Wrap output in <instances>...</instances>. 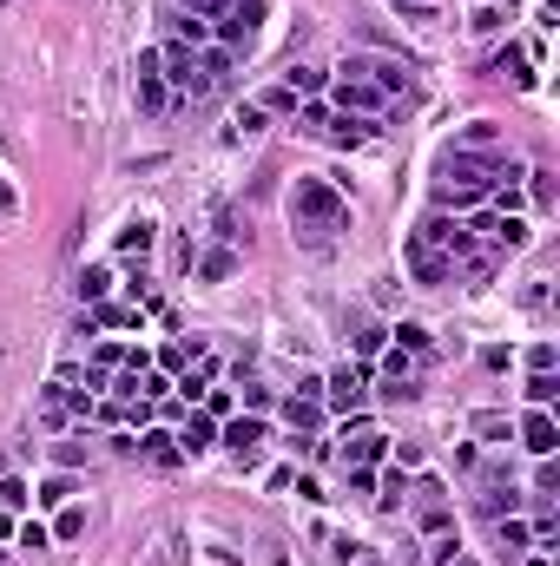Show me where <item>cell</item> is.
<instances>
[{"label":"cell","instance_id":"1","mask_svg":"<svg viewBox=\"0 0 560 566\" xmlns=\"http://www.w3.org/2000/svg\"><path fill=\"white\" fill-rule=\"evenodd\" d=\"M290 224H297V231H343V224H350V205L336 198L330 178H297V191H290Z\"/></svg>","mask_w":560,"mask_h":566},{"label":"cell","instance_id":"2","mask_svg":"<svg viewBox=\"0 0 560 566\" xmlns=\"http://www.w3.org/2000/svg\"><path fill=\"white\" fill-rule=\"evenodd\" d=\"M343 73L350 79H369V86H376V93L383 99H409V86H416V66L409 60H363V53H350V60H343Z\"/></svg>","mask_w":560,"mask_h":566},{"label":"cell","instance_id":"3","mask_svg":"<svg viewBox=\"0 0 560 566\" xmlns=\"http://www.w3.org/2000/svg\"><path fill=\"white\" fill-rule=\"evenodd\" d=\"M257 27H264V0H231L218 20V47L224 53H251L257 47Z\"/></svg>","mask_w":560,"mask_h":566},{"label":"cell","instance_id":"4","mask_svg":"<svg viewBox=\"0 0 560 566\" xmlns=\"http://www.w3.org/2000/svg\"><path fill=\"white\" fill-rule=\"evenodd\" d=\"M343 468H376V461H389V435L376 422H356V428H343Z\"/></svg>","mask_w":560,"mask_h":566},{"label":"cell","instance_id":"5","mask_svg":"<svg viewBox=\"0 0 560 566\" xmlns=\"http://www.w3.org/2000/svg\"><path fill=\"white\" fill-rule=\"evenodd\" d=\"M323 402H330V409H343V415H356V409L369 402V369L343 362L336 376H323Z\"/></svg>","mask_w":560,"mask_h":566},{"label":"cell","instance_id":"6","mask_svg":"<svg viewBox=\"0 0 560 566\" xmlns=\"http://www.w3.org/2000/svg\"><path fill=\"white\" fill-rule=\"evenodd\" d=\"M402 264H409V277H416V283H442L448 270H455V257H442L435 244H422V237L409 231V244H402Z\"/></svg>","mask_w":560,"mask_h":566},{"label":"cell","instance_id":"7","mask_svg":"<svg viewBox=\"0 0 560 566\" xmlns=\"http://www.w3.org/2000/svg\"><path fill=\"white\" fill-rule=\"evenodd\" d=\"M336 112H356V119H369V112H383L389 106V99L383 93H376V86H369V79H350V73H343V79H336Z\"/></svg>","mask_w":560,"mask_h":566},{"label":"cell","instance_id":"8","mask_svg":"<svg viewBox=\"0 0 560 566\" xmlns=\"http://www.w3.org/2000/svg\"><path fill=\"white\" fill-rule=\"evenodd\" d=\"M514 435H521V448H528V455H554V448H560V422L547 409H528Z\"/></svg>","mask_w":560,"mask_h":566},{"label":"cell","instance_id":"9","mask_svg":"<svg viewBox=\"0 0 560 566\" xmlns=\"http://www.w3.org/2000/svg\"><path fill=\"white\" fill-rule=\"evenodd\" d=\"M416 520H422V534H448V527H455V507H448L442 481H422V507H416Z\"/></svg>","mask_w":560,"mask_h":566},{"label":"cell","instance_id":"10","mask_svg":"<svg viewBox=\"0 0 560 566\" xmlns=\"http://www.w3.org/2000/svg\"><path fill=\"white\" fill-rule=\"evenodd\" d=\"M159 73H165V86H185V93H192L198 86V53L172 40V47H159Z\"/></svg>","mask_w":560,"mask_h":566},{"label":"cell","instance_id":"11","mask_svg":"<svg viewBox=\"0 0 560 566\" xmlns=\"http://www.w3.org/2000/svg\"><path fill=\"white\" fill-rule=\"evenodd\" d=\"M178 455H205V448H211V441H218V415H205V409H192V415H185V428H178Z\"/></svg>","mask_w":560,"mask_h":566},{"label":"cell","instance_id":"12","mask_svg":"<svg viewBox=\"0 0 560 566\" xmlns=\"http://www.w3.org/2000/svg\"><path fill=\"white\" fill-rule=\"evenodd\" d=\"M383 376L396 382L389 395H396V402H409V395H416V376H422V369H416V356H409V349H389V356H383Z\"/></svg>","mask_w":560,"mask_h":566},{"label":"cell","instance_id":"13","mask_svg":"<svg viewBox=\"0 0 560 566\" xmlns=\"http://www.w3.org/2000/svg\"><path fill=\"white\" fill-rule=\"evenodd\" d=\"M132 448H139L145 461H159V468H178V441H172V428H139V441H132Z\"/></svg>","mask_w":560,"mask_h":566},{"label":"cell","instance_id":"14","mask_svg":"<svg viewBox=\"0 0 560 566\" xmlns=\"http://www.w3.org/2000/svg\"><path fill=\"white\" fill-rule=\"evenodd\" d=\"M224 441H231L238 455H251L257 441H264V415H231V422H224Z\"/></svg>","mask_w":560,"mask_h":566},{"label":"cell","instance_id":"15","mask_svg":"<svg viewBox=\"0 0 560 566\" xmlns=\"http://www.w3.org/2000/svg\"><path fill=\"white\" fill-rule=\"evenodd\" d=\"M323 132H330L336 145H369V119H356V112H336V119H323Z\"/></svg>","mask_w":560,"mask_h":566},{"label":"cell","instance_id":"16","mask_svg":"<svg viewBox=\"0 0 560 566\" xmlns=\"http://www.w3.org/2000/svg\"><path fill=\"white\" fill-rule=\"evenodd\" d=\"M284 422L297 428V435H317V422H323V402H310V395H290V402H284Z\"/></svg>","mask_w":560,"mask_h":566},{"label":"cell","instance_id":"17","mask_svg":"<svg viewBox=\"0 0 560 566\" xmlns=\"http://www.w3.org/2000/svg\"><path fill=\"white\" fill-rule=\"evenodd\" d=\"M495 145H501V126H495V119H468V132L455 139V152H495Z\"/></svg>","mask_w":560,"mask_h":566},{"label":"cell","instance_id":"18","mask_svg":"<svg viewBox=\"0 0 560 566\" xmlns=\"http://www.w3.org/2000/svg\"><path fill=\"white\" fill-rule=\"evenodd\" d=\"M145 251H152V218H132L119 231V257H145Z\"/></svg>","mask_w":560,"mask_h":566},{"label":"cell","instance_id":"19","mask_svg":"<svg viewBox=\"0 0 560 566\" xmlns=\"http://www.w3.org/2000/svg\"><path fill=\"white\" fill-rule=\"evenodd\" d=\"M554 395H560V376H554V369H534V376H528V402H534V409H554Z\"/></svg>","mask_w":560,"mask_h":566},{"label":"cell","instance_id":"20","mask_svg":"<svg viewBox=\"0 0 560 566\" xmlns=\"http://www.w3.org/2000/svg\"><path fill=\"white\" fill-rule=\"evenodd\" d=\"M495 534H501V547H508V553H521V547H534V534H528V520H521V514H508V520H495Z\"/></svg>","mask_w":560,"mask_h":566},{"label":"cell","instance_id":"21","mask_svg":"<svg viewBox=\"0 0 560 566\" xmlns=\"http://www.w3.org/2000/svg\"><path fill=\"white\" fill-rule=\"evenodd\" d=\"M106 290H112V270H106V264H93V270L80 277V297H86V303H106Z\"/></svg>","mask_w":560,"mask_h":566},{"label":"cell","instance_id":"22","mask_svg":"<svg viewBox=\"0 0 560 566\" xmlns=\"http://www.w3.org/2000/svg\"><path fill=\"white\" fill-rule=\"evenodd\" d=\"M205 40H211V20L205 14H185V20H178V47H205Z\"/></svg>","mask_w":560,"mask_h":566},{"label":"cell","instance_id":"23","mask_svg":"<svg viewBox=\"0 0 560 566\" xmlns=\"http://www.w3.org/2000/svg\"><path fill=\"white\" fill-rule=\"evenodd\" d=\"M53 534H60V540H80V534H86V507L66 501V507H60V520H53Z\"/></svg>","mask_w":560,"mask_h":566},{"label":"cell","instance_id":"24","mask_svg":"<svg viewBox=\"0 0 560 566\" xmlns=\"http://www.w3.org/2000/svg\"><path fill=\"white\" fill-rule=\"evenodd\" d=\"M396 349H409V356H422V349H429V330H422V323H396Z\"/></svg>","mask_w":560,"mask_h":566},{"label":"cell","instance_id":"25","mask_svg":"<svg viewBox=\"0 0 560 566\" xmlns=\"http://www.w3.org/2000/svg\"><path fill=\"white\" fill-rule=\"evenodd\" d=\"M198 409H205V415H218V422H224V415L238 409V395H231V389H205V395H198Z\"/></svg>","mask_w":560,"mask_h":566},{"label":"cell","instance_id":"26","mask_svg":"<svg viewBox=\"0 0 560 566\" xmlns=\"http://www.w3.org/2000/svg\"><path fill=\"white\" fill-rule=\"evenodd\" d=\"M33 501H47V507H66V501H73V481H66V474H53V481H40V494H33Z\"/></svg>","mask_w":560,"mask_h":566},{"label":"cell","instance_id":"27","mask_svg":"<svg viewBox=\"0 0 560 566\" xmlns=\"http://www.w3.org/2000/svg\"><path fill=\"white\" fill-rule=\"evenodd\" d=\"M475 435H481V441H508L514 422H508V415H475Z\"/></svg>","mask_w":560,"mask_h":566},{"label":"cell","instance_id":"28","mask_svg":"<svg viewBox=\"0 0 560 566\" xmlns=\"http://www.w3.org/2000/svg\"><path fill=\"white\" fill-rule=\"evenodd\" d=\"M455 553H462V540H455V527H448V534H429V560H435V566H448V560H455Z\"/></svg>","mask_w":560,"mask_h":566},{"label":"cell","instance_id":"29","mask_svg":"<svg viewBox=\"0 0 560 566\" xmlns=\"http://www.w3.org/2000/svg\"><path fill=\"white\" fill-rule=\"evenodd\" d=\"M284 86H290L297 99H304V93H317V86H323V73H317V66H290V79H284Z\"/></svg>","mask_w":560,"mask_h":566},{"label":"cell","instance_id":"30","mask_svg":"<svg viewBox=\"0 0 560 566\" xmlns=\"http://www.w3.org/2000/svg\"><path fill=\"white\" fill-rule=\"evenodd\" d=\"M33 494H27V481H20V474H7V481H0V507H7V514H14V507H27Z\"/></svg>","mask_w":560,"mask_h":566},{"label":"cell","instance_id":"31","mask_svg":"<svg viewBox=\"0 0 560 566\" xmlns=\"http://www.w3.org/2000/svg\"><path fill=\"white\" fill-rule=\"evenodd\" d=\"M534 494H547V501L560 494V468H554V455H541V474H534Z\"/></svg>","mask_w":560,"mask_h":566},{"label":"cell","instance_id":"32","mask_svg":"<svg viewBox=\"0 0 560 566\" xmlns=\"http://www.w3.org/2000/svg\"><path fill=\"white\" fill-rule=\"evenodd\" d=\"M14 540H20V547H33V553H40V547H47V527H40V520H20V527H14Z\"/></svg>","mask_w":560,"mask_h":566},{"label":"cell","instance_id":"33","mask_svg":"<svg viewBox=\"0 0 560 566\" xmlns=\"http://www.w3.org/2000/svg\"><path fill=\"white\" fill-rule=\"evenodd\" d=\"M508 27V7H475V33H501Z\"/></svg>","mask_w":560,"mask_h":566},{"label":"cell","instance_id":"34","mask_svg":"<svg viewBox=\"0 0 560 566\" xmlns=\"http://www.w3.org/2000/svg\"><path fill=\"white\" fill-rule=\"evenodd\" d=\"M343 481H350V494H376V468H343Z\"/></svg>","mask_w":560,"mask_h":566},{"label":"cell","instance_id":"35","mask_svg":"<svg viewBox=\"0 0 560 566\" xmlns=\"http://www.w3.org/2000/svg\"><path fill=\"white\" fill-rule=\"evenodd\" d=\"M198 270H205V283H218V277H231V251H211V257H205V264H198Z\"/></svg>","mask_w":560,"mask_h":566},{"label":"cell","instance_id":"36","mask_svg":"<svg viewBox=\"0 0 560 566\" xmlns=\"http://www.w3.org/2000/svg\"><path fill=\"white\" fill-rule=\"evenodd\" d=\"M139 376H145V369H126V376L112 382V395H119V402H139Z\"/></svg>","mask_w":560,"mask_h":566},{"label":"cell","instance_id":"37","mask_svg":"<svg viewBox=\"0 0 560 566\" xmlns=\"http://www.w3.org/2000/svg\"><path fill=\"white\" fill-rule=\"evenodd\" d=\"M383 343H389V330H363V336H356V356H376Z\"/></svg>","mask_w":560,"mask_h":566},{"label":"cell","instance_id":"38","mask_svg":"<svg viewBox=\"0 0 560 566\" xmlns=\"http://www.w3.org/2000/svg\"><path fill=\"white\" fill-rule=\"evenodd\" d=\"M264 112H297V93H290V86H277V93L264 99Z\"/></svg>","mask_w":560,"mask_h":566},{"label":"cell","instance_id":"39","mask_svg":"<svg viewBox=\"0 0 560 566\" xmlns=\"http://www.w3.org/2000/svg\"><path fill=\"white\" fill-rule=\"evenodd\" d=\"M264 119H271L264 106H244V112H238V126H244V132H264Z\"/></svg>","mask_w":560,"mask_h":566},{"label":"cell","instance_id":"40","mask_svg":"<svg viewBox=\"0 0 560 566\" xmlns=\"http://www.w3.org/2000/svg\"><path fill=\"white\" fill-rule=\"evenodd\" d=\"M554 356H560L554 343H534V349H528V362H534V369H554Z\"/></svg>","mask_w":560,"mask_h":566},{"label":"cell","instance_id":"41","mask_svg":"<svg viewBox=\"0 0 560 566\" xmlns=\"http://www.w3.org/2000/svg\"><path fill=\"white\" fill-rule=\"evenodd\" d=\"M20 211V198H14V185H7V172H0V218H14Z\"/></svg>","mask_w":560,"mask_h":566},{"label":"cell","instance_id":"42","mask_svg":"<svg viewBox=\"0 0 560 566\" xmlns=\"http://www.w3.org/2000/svg\"><path fill=\"white\" fill-rule=\"evenodd\" d=\"M389 7H396V14H429L435 0H389Z\"/></svg>","mask_w":560,"mask_h":566},{"label":"cell","instance_id":"43","mask_svg":"<svg viewBox=\"0 0 560 566\" xmlns=\"http://www.w3.org/2000/svg\"><path fill=\"white\" fill-rule=\"evenodd\" d=\"M7 534H14V514H7V507H0V540H7Z\"/></svg>","mask_w":560,"mask_h":566},{"label":"cell","instance_id":"44","mask_svg":"<svg viewBox=\"0 0 560 566\" xmlns=\"http://www.w3.org/2000/svg\"><path fill=\"white\" fill-rule=\"evenodd\" d=\"M448 566H481V560H468V553H455V560H448Z\"/></svg>","mask_w":560,"mask_h":566},{"label":"cell","instance_id":"45","mask_svg":"<svg viewBox=\"0 0 560 566\" xmlns=\"http://www.w3.org/2000/svg\"><path fill=\"white\" fill-rule=\"evenodd\" d=\"M0 7H7V0H0Z\"/></svg>","mask_w":560,"mask_h":566}]
</instances>
